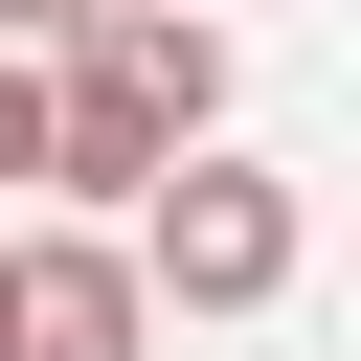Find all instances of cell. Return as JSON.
I'll return each instance as SVG.
<instances>
[{
  "mask_svg": "<svg viewBox=\"0 0 361 361\" xmlns=\"http://www.w3.org/2000/svg\"><path fill=\"white\" fill-rule=\"evenodd\" d=\"M293 248H316V226H293V180H271V158H180V180H158V226H135L158 316H271V293H293Z\"/></svg>",
  "mask_w": 361,
  "mask_h": 361,
  "instance_id": "7a4b0ae2",
  "label": "cell"
},
{
  "mask_svg": "<svg viewBox=\"0 0 361 361\" xmlns=\"http://www.w3.org/2000/svg\"><path fill=\"white\" fill-rule=\"evenodd\" d=\"M203 113H226V23H203V0H113V23L68 45V203L158 226V180L203 158Z\"/></svg>",
  "mask_w": 361,
  "mask_h": 361,
  "instance_id": "6da1fadb",
  "label": "cell"
},
{
  "mask_svg": "<svg viewBox=\"0 0 361 361\" xmlns=\"http://www.w3.org/2000/svg\"><path fill=\"white\" fill-rule=\"evenodd\" d=\"M0 180H68V68L0 45Z\"/></svg>",
  "mask_w": 361,
  "mask_h": 361,
  "instance_id": "277c9868",
  "label": "cell"
},
{
  "mask_svg": "<svg viewBox=\"0 0 361 361\" xmlns=\"http://www.w3.org/2000/svg\"><path fill=\"white\" fill-rule=\"evenodd\" d=\"M135 338H158L135 226H23V361H135Z\"/></svg>",
  "mask_w": 361,
  "mask_h": 361,
  "instance_id": "3957f363",
  "label": "cell"
},
{
  "mask_svg": "<svg viewBox=\"0 0 361 361\" xmlns=\"http://www.w3.org/2000/svg\"><path fill=\"white\" fill-rule=\"evenodd\" d=\"M0 361H23V226H0Z\"/></svg>",
  "mask_w": 361,
  "mask_h": 361,
  "instance_id": "8992f818",
  "label": "cell"
},
{
  "mask_svg": "<svg viewBox=\"0 0 361 361\" xmlns=\"http://www.w3.org/2000/svg\"><path fill=\"white\" fill-rule=\"evenodd\" d=\"M90 23H113V0H0V45H90Z\"/></svg>",
  "mask_w": 361,
  "mask_h": 361,
  "instance_id": "5b68a950",
  "label": "cell"
}]
</instances>
